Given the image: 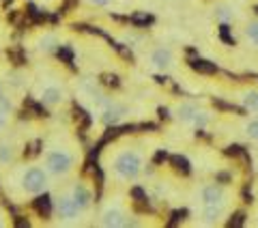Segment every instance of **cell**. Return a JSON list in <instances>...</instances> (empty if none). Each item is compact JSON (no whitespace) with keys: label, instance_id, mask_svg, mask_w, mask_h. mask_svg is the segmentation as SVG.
<instances>
[{"label":"cell","instance_id":"cell-11","mask_svg":"<svg viewBox=\"0 0 258 228\" xmlns=\"http://www.w3.org/2000/svg\"><path fill=\"white\" fill-rule=\"evenodd\" d=\"M22 142L15 136H3L0 138V168H13L20 159Z\"/></svg>","mask_w":258,"mask_h":228},{"label":"cell","instance_id":"cell-21","mask_svg":"<svg viewBox=\"0 0 258 228\" xmlns=\"http://www.w3.org/2000/svg\"><path fill=\"white\" fill-rule=\"evenodd\" d=\"M11 117H13L11 112H5V110H0V134H3L5 129L9 127V123H11Z\"/></svg>","mask_w":258,"mask_h":228},{"label":"cell","instance_id":"cell-15","mask_svg":"<svg viewBox=\"0 0 258 228\" xmlns=\"http://www.w3.org/2000/svg\"><path fill=\"white\" fill-rule=\"evenodd\" d=\"M58 45H60V41H58V37H56V32H52V30H45L35 39V50L41 54H52L58 50Z\"/></svg>","mask_w":258,"mask_h":228},{"label":"cell","instance_id":"cell-19","mask_svg":"<svg viewBox=\"0 0 258 228\" xmlns=\"http://www.w3.org/2000/svg\"><path fill=\"white\" fill-rule=\"evenodd\" d=\"M120 41H123L125 45H132V47H140L142 43H144V37L142 35H136V32H125L123 37H120Z\"/></svg>","mask_w":258,"mask_h":228},{"label":"cell","instance_id":"cell-22","mask_svg":"<svg viewBox=\"0 0 258 228\" xmlns=\"http://www.w3.org/2000/svg\"><path fill=\"white\" fill-rule=\"evenodd\" d=\"M5 226H9V215H7L5 207L0 205V228H5Z\"/></svg>","mask_w":258,"mask_h":228},{"label":"cell","instance_id":"cell-17","mask_svg":"<svg viewBox=\"0 0 258 228\" xmlns=\"http://www.w3.org/2000/svg\"><path fill=\"white\" fill-rule=\"evenodd\" d=\"M213 18L222 24H230L235 20V7L230 3H226V0H220V3L213 5Z\"/></svg>","mask_w":258,"mask_h":228},{"label":"cell","instance_id":"cell-16","mask_svg":"<svg viewBox=\"0 0 258 228\" xmlns=\"http://www.w3.org/2000/svg\"><path fill=\"white\" fill-rule=\"evenodd\" d=\"M241 35H243V41H245L249 47L258 50V18L245 20L243 28H241Z\"/></svg>","mask_w":258,"mask_h":228},{"label":"cell","instance_id":"cell-5","mask_svg":"<svg viewBox=\"0 0 258 228\" xmlns=\"http://www.w3.org/2000/svg\"><path fill=\"white\" fill-rule=\"evenodd\" d=\"M172 117L183 125L196 127V129H205L211 121V112H207L203 105L196 101H181L176 108L172 110Z\"/></svg>","mask_w":258,"mask_h":228},{"label":"cell","instance_id":"cell-8","mask_svg":"<svg viewBox=\"0 0 258 228\" xmlns=\"http://www.w3.org/2000/svg\"><path fill=\"white\" fill-rule=\"evenodd\" d=\"M37 99L41 101L45 108H58V105H62L64 101H67V91H64V84L58 82V80L54 78H45L39 82L37 86Z\"/></svg>","mask_w":258,"mask_h":228},{"label":"cell","instance_id":"cell-3","mask_svg":"<svg viewBox=\"0 0 258 228\" xmlns=\"http://www.w3.org/2000/svg\"><path fill=\"white\" fill-rule=\"evenodd\" d=\"M50 173L43 164H28L9 175L11 185H7V192H11L18 198H35L50 190Z\"/></svg>","mask_w":258,"mask_h":228},{"label":"cell","instance_id":"cell-14","mask_svg":"<svg viewBox=\"0 0 258 228\" xmlns=\"http://www.w3.org/2000/svg\"><path fill=\"white\" fill-rule=\"evenodd\" d=\"M5 86L7 91H9V95H18V93H24L28 86V73L24 69H13L7 73L5 78Z\"/></svg>","mask_w":258,"mask_h":228},{"label":"cell","instance_id":"cell-6","mask_svg":"<svg viewBox=\"0 0 258 228\" xmlns=\"http://www.w3.org/2000/svg\"><path fill=\"white\" fill-rule=\"evenodd\" d=\"M196 202L200 205V209H205V207H230L232 194L226 185L205 183L196 190Z\"/></svg>","mask_w":258,"mask_h":228},{"label":"cell","instance_id":"cell-1","mask_svg":"<svg viewBox=\"0 0 258 228\" xmlns=\"http://www.w3.org/2000/svg\"><path fill=\"white\" fill-rule=\"evenodd\" d=\"M103 166H106L110 179H114L116 183L129 185L138 181L144 170V151L142 146L134 142L114 144L103 155Z\"/></svg>","mask_w":258,"mask_h":228},{"label":"cell","instance_id":"cell-20","mask_svg":"<svg viewBox=\"0 0 258 228\" xmlns=\"http://www.w3.org/2000/svg\"><path fill=\"white\" fill-rule=\"evenodd\" d=\"M243 134L249 138V140H256V142H258V119H249V121H245Z\"/></svg>","mask_w":258,"mask_h":228},{"label":"cell","instance_id":"cell-9","mask_svg":"<svg viewBox=\"0 0 258 228\" xmlns=\"http://www.w3.org/2000/svg\"><path fill=\"white\" fill-rule=\"evenodd\" d=\"M78 95H80V99H82L93 112L103 110L108 105V101H110L108 93L103 91V88L97 84L95 80H82V82L78 84Z\"/></svg>","mask_w":258,"mask_h":228},{"label":"cell","instance_id":"cell-12","mask_svg":"<svg viewBox=\"0 0 258 228\" xmlns=\"http://www.w3.org/2000/svg\"><path fill=\"white\" fill-rule=\"evenodd\" d=\"M97 117H99V121H101V123L106 125V127H114V125H118V123H123V121H127L129 108H127L123 101L110 99L106 108L97 112Z\"/></svg>","mask_w":258,"mask_h":228},{"label":"cell","instance_id":"cell-2","mask_svg":"<svg viewBox=\"0 0 258 228\" xmlns=\"http://www.w3.org/2000/svg\"><path fill=\"white\" fill-rule=\"evenodd\" d=\"M80 164V146L67 138H56L47 144L43 155V168L52 179H67L78 170Z\"/></svg>","mask_w":258,"mask_h":228},{"label":"cell","instance_id":"cell-4","mask_svg":"<svg viewBox=\"0 0 258 228\" xmlns=\"http://www.w3.org/2000/svg\"><path fill=\"white\" fill-rule=\"evenodd\" d=\"M99 226L108 228H118V226H129L132 224V213L125 205L123 198H110L99 211Z\"/></svg>","mask_w":258,"mask_h":228},{"label":"cell","instance_id":"cell-24","mask_svg":"<svg viewBox=\"0 0 258 228\" xmlns=\"http://www.w3.org/2000/svg\"><path fill=\"white\" fill-rule=\"evenodd\" d=\"M39 3H41L43 7H54L56 3H58V0H39Z\"/></svg>","mask_w":258,"mask_h":228},{"label":"cell","instance_id":"cell-13","mask_svg":"<svg viewBox=\"0 0 258 228\" xmlns=\"http://www.w3.org/2000/svg\"><path fill=\"white\" fill-rule=\"evenodd\" d=\"M69 194H71V198H74V202L78 205L80 213L86 215L88 211H91V207H93V190H91V185H88L86 181H74L69 185Z\"/></svg>","mask_w":258,"mask_h":228},{"label":"cell","instance_id":"cell-7","mask_svg":"<svg viewBox=\"0 0 258 228\" xmlns=\"http://www.w3.org/2000/svg\"><path fill=\"white\" fill-rule=\"evenodd\" d=\"M52 209H54V217L58 219L60 224H76L78 219L82 217L78 205L74 202V198H71V194H69V187H64V190L54 194Z\"/></svg>","mask_w":258,"mask_h":228},{"label":"cell","instance_id":"cell-23","mask_svg":"<svg viewBox=\"0 0 258 228\" xmlns=\"http://www.w3.org/2000/svg\"><path fill=\"white\" fill-rule=\"evenodd\" d=\"M84 3H86L88 7H108L112 0H84Z\"/></svg>","mask_w":258,"mask_h":228},{"label":"cell","instance_id":"cell-18","mask_svg":"<svg viewBox=\"0 0 258 228\" xmlns=\"http://www.w3.org/2000/svg\"><path fill=\"white\" fill-rule=\"evenodd\" d=\"M237 101L247 112H258V88H245V91H241L237 95Z\"/></svg>","mask_w":258,"mask_h":228},{"label":"cell","instance_id":"cell-10","mask_svg":"<svg viewBox=\"0 0 258 228\" xmlns=\"http://www.w3.org/2000/svg\"><path fill=\"white\" fill-rule=\"evenodd\" d=\"M149 65L155 71H161V73H168L176 67V54L172 47L168 45H155L149 50Z\"/></svg>","mask_w":258,"mask_h":228}]
</instances>
